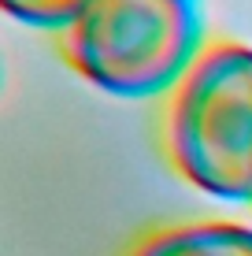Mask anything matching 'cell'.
<instances>
[{
  "label": "cell",
  "mask_w": 252,
  "mask_h": 256,
  "mask_svg": "<svg viewBox=\"0 0 252 256\" xmlns=\"http://www.w3.org/2000/svg\"><path fill=\"white\" fill-rule=\"evenodd\" d=\"M204 45L201 0H85L59 30L67 67L130 100L167 96Z\"/></svg>",
  "instance_id": "obj_2"
},
{
  "label": "cell",
  "mask_w": 252,
  "mask_h": 256,
  "mask_svg": "<svg viewBox=\"0 0 252 256\" xmlns=\"http://www.w3.org/2000/svg\"><path fill=\"white\" fill-rule=\"evenodd\" d=\"M82 4L85 0H4L11 19L37 26V30H56V34L74 19Z\"/></svg>",
  "instance_id": "obj_4"
},
{
  "label": "cell",
  "mask_w": 252,
  "mask_h": 256,
  "mask_svg": "<svg viewBox=\"0 0 252 256\" xmlns=\"http://www.w3.org/2000/svg\"><path fill=\"white\" fill-rule=\"evenodd\" d=\"M126 256H252V226L234 219H197L141 234Z\"/></svg>",
  "instance_id": "obj_3"
},
{
  "label": "cell",
  "mask_w": 252,
  "mask_h": 256,
  "mask_svg": "<svg viewBox=\"0 0 252 256\" xmlns=\"http://www.w3.org/2000/svg\"><path fill=\"white\" fill-rule=\"evenodd\" d=\"M160 141L201 193L252 200V45L212 38L163 96Z\"/></svg>",
  "instance_id": "obj_1"
}]
</instances>
